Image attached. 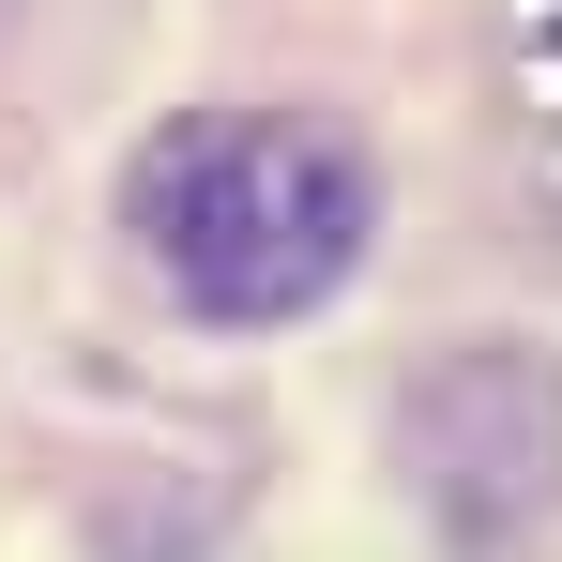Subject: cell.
Returning <instances> with one entry per match:
<instances>
[{"label":"cell","mask_w":562,"mask_h":562,"mask_svg":"<svg viewBox=\"0 0 562 562\" xmlns=\"http://www.w3.org/2000/svg\"><path fill=\"white\" fill-rule=\"evenodd\" d=\"M137 228L198 319H304L366 259V168L319 122H183L137 168Z\"/></svg>","instance_id":"obj_1"},{"label":"cell","mask_w":562,"mask_h":562,"mask_svg":"<svg viewBox=\"0 0 562 562\" xmlns=\"http://www.w3.org/2000/svg\"><path fill=\"white\" fill-rule=\"evenodd\" d=\"M395 441L457 532H532L562 502V366L548 350H457V366L411 380Z\"/></svg>","instance_id":"obj_2"}]
</instances>
